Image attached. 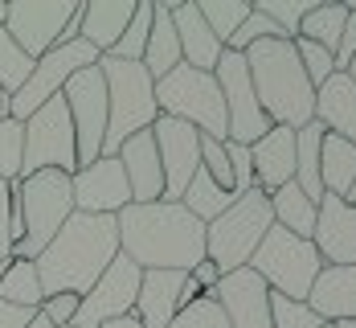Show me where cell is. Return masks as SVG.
Instances as JSON below:
<instances>
[{"instance_id":"1","label":"cell","mask_w":356,"mask_h":328,"mask_svg":"<svg viewBox=\"0 0 356 328\" xmlns=\"http://www.w3.org/2000/svg\"><path fill=\"white\" fill-rule=\"evenodd\" d=\"M119 255L140 271H193L205 263V221H197L180 201L127 205L119 214Z\"/></svg>"},{"instance_id":"2","label":"cell","mask_w":356,"mask_h":328,"mask_svg":"<svg viewBox=\"0 0 356 328\" xmlns=\"http://www.w3.org/2000/svg\"><path fill=\"white\" fill-rule=\"evenodd\" d=\"M119 255V221L99 214H78L54 234V242L37 255V279L45 295H86L95 279L107 271Z\"/></svg>"},{"instance_id":"3","label":"cell","mask_w":356,"mask_h":328,"mask_svg":"<svg viewBox=\"0 0 356 328\" xmlns=\"http://www.w3.org/2000/svg\"><path fill=\"white\" fill-rule=\"evenodd\" d=\"M242 58L250 66V82H254V95H258V107L266 111V119L275 127L299 132V127H307L316 119V86L303 74L295 41L266 37V41H254Z\"/></svg>"},{"instance_id":"4","label":"cell","mask_w":356,"mask_h":328,"mask_svg":"<svg viewBox=\"0 0 356 328\" xmlns=\"http://www.w3.org/2000/svg\"><path fill=\"white\" fill-rule=\"evenodd\" d=\"M99 70L107 78V140H103V156H115L123 140L147 132L160 107H156V82L147 78L140 62H119V58H99Z\"/></svg>"},{"instance_id":"5","label":"cell","mask_w":356,"mask_h":328,"mask_svg":"<svg viewBox=\"0 0 356 328\" xmlns=\"http://www.w3.org/2000/svg\"><path fill=\"white\" fill-rule=\"evenodd\" d=\"M270 226H275L270 197L254 185V189L242 193L221 218H213L205 226V258L213 263L221 275L242 271V267H250V258L262 247V238H266Z\"/></svg>"},{"instance_id":"6","label":"cell","mask_w":356,"mask_h":328,"mask_svg":"<svg viewBox=\"0 0 356 328\" xmlns=\"http://www.w3.org/2000/svg\"><path fill=\"white\" fill-rule=\"evenodd\" d=\"M17 197H21V214H25V238L13 242V258L37 263V255L54 242V234L74 214V177L58 173V169H41L33 177L17 181Z\"/></svg>"},{"instance_id":"7","label":"cell","mask_w":356,"mask_h":328,"mask_svg":"<svg viewBox=\"0 0 356 328\" xmlns=\"http://www.w3.org/2000/svg\"><path fill=\"white\" fill-rule=\"evenodd\" d=\"M156 107H160V115L197 127V132L209 136V140H221V144H225V136H229L221 86H217L213 74H205V70L177 66L172 74H164V78L156 82Z\"/></svg>"},{"instance_id":"8","label":"cell","mask_w":356,"mask_h":328,"mask_svg":"<svg viewBox=\"0 0 356 328\" xmlns=\"http://www.w3.org/2000/svg\"><path fill=\"white\" fill-rule=\"evenodd\" d=\"M250 271L275 295L307 304L312 283L320 279V271H323V258L312 238H295V234H286L283 226H270L266 238H262V247L250 258Z\"/></svg>"},{"instance_id":"9","label":"cell","mask_w":356,"mask_h":328,"mask_svg":"<svg viewBox=\"0 0 356 328\" xmlns=\"http://www.w3.org/2000/svg\"><path fill=\"white\" fill-rule=\"evenodd\" d=\"M25 144H21V177H33L41 169H58V173H78V148H74V123L66 99H49L45 107H37L25 123Z\"/></svg>"},{"instance_id":"10","label":"cell","mask_w":356,"mask_h":328,"mask_svg":"<svg viewBox=\"0 0 356 328\" xmlns=\"http://www.w3.org/2000/svg\"><path fill=\"white\" fill-rule=\"evenodd\" d=\"M62 99H66V111H70L74 123V148H78V169L82 164H95L103 156V140H107V78L95 66L78 70L62 86Z\"/></svg>"},{"instance_id":"11","label":"cell","mask_w":356,"mask_h":328,"mask_svg":"<svg viewBox=\"0 0 356 328\" xmlns=\"http://www.w3.org/2000/svg\"><path fill=\"white\" fill-rule=\"evenodd\" d=\"M95 62H99V54H95L82 37L62 41V45H54L49 54H41V58L33 62V74L25 78V86L13 95V119L25 123L37 107H45L49 99L62 95V86L70 82L74 74L86 70V66H95Z\"/></svg>"},{"instance_id":"12","label":"cell","mask_w":356,"mask_h":328,"mask_svg":"<svg viewBox=\"0 0 356 328\" xmlns=\"http://www.w3.org/2000/svg\"><path fill=\"white\" fill-rule=\"evenodd\" d=\"M213 78L221 86V99H225V123H229V144H258L275 123L266 119V111L258 107V95H254V82H250V66L242 54L225 49L221 62L213 66Z\"/></svg>"},{"instance_id":"13","label":"cell","mask_w":356,"mask_h":328,"mask_svg":"<svg viewBox=\"0 0 356 328\" xmlns=\"http://www.w3.org/2000/svg\"><path fill=\"white\" fill-rule=\"evenodd\" d=\"M140 279L143 271L131 263L127 255H115L107 271L95 279V288L78 299V316L70 328H103L119 316H131L136 295H140Z\"/></svg>"},{"instance_id":"14","label":"cell","mask_w":356,"mask_h":328,"mask_svg":"<svg viewBox=\"0 0 356 328\" xmlns=\"http://www.w3.org/2000/svg\"><path fill=\"white\" fill-rule=\"evenodd\" d=\"M78 4L82 0H13L4 13V33L37 62L41 54H49L62 41V29Z\"/></svg>"},{"instance_id":"15","label":"cell","mask_w":356,"mask_h":328,"mask_svg":"<svg viewBox=\"0 0 356 328\" xmlns=\"http://www.w3.org/2000/svg\"><path fill=\"white\" fill-rule=\"evenodd\" d=\"M152 140H156L160 169H164V201H180L188 181L201 169V132L180 123V119L160 115L152 123Z\"/></svg>"},{"instance_id":"16","label":"cell","mask_w":356,"mask_h":328,"mask_svg":"<svg viewBox=\"0 0 356 328\" xmlns=\"http://www.w3.org/2000/svg\"><path fill=\"white\" fill-rule=\"evenodd\" d=\"M127 205H131V189H127L119 156H99L95 164H82L74 173V210L78 214L119 218Z\"/></svg>"},{"instance_id":"17","label":"cell","mask_w":356,"mask_h":328,"mask_svg":"<svg viewBox=\"0 0 356 328\" xmlns=\"http://www.w3.org/2000/svg\"><path fill=\"white\" fill-rule=\"evenodd\" d=\"M209 295L217 299V308L225 312V325L229 328H270V288L250 267L221 275V283Z\"/></svg>"},{"instance_id":"18","label":"cell","mask_w":356,"mask_h":328,"mask_svg":"<svg viewBox=\"0 0 356 328\" xmlns=\"http://www.w3.org/2000/svg\"><path fill=\"white\" fill-rule=\"evenodd\" d=\"M312 242L320 251L323 267H353L356 263V205H348L344 197L323 193Z\"/></svg>"},{"instance_id":"19","label":"cell","mask_w":356,"mask_h":328,"mask_svg":"<svg viewBox=\"0 0 356 328\" xmlns=\"http://www.w3.org/2000/svg\"><path fill=\"white\" fill-rule=\"evenodd\" d=\"M115 156H119L127 189H131V205L164 201V169H160V152H156V140H152V127L131 136V140H123V148Z\"/></svg>"},{"instance_id":"20","label":"cell","mask_w":356,"mask_h":328,"mask_svg":"<svg viewBox=\"0 0 356 328\" xmlns=\"http://www.w3.org/2000/svg\"><path fill=\"white\" fill-rule=\"evenodd\" d=\"M168 8H172V25H177V37H180L184 66L213 74V66L221 62V54H225V45L217 41L213 29L205 25V17L197 13V0H168Z\"/></svg>"},{"instance_id":"21","label":"cell","mask_w":356,"mask_h":328,"mask_svg":"<svg viewBox=\"0 0 356 328\" xmlns=\"http://www.w3.org/2000/svg\"><path fill=\"white\" fill-rule=\"evenodd\" d=\"M250 164H254V185L270 197L275 189L295 181V132L291 127H270L258 144H250Z\"/></svg>"},{"instance_id":"22","label":"cell","mask_w":356,"mask_h":328,"mask_svg":"<svg viewBox=\"0 0 356 328\" xmlns=\"http://www.w3.org/2000/svg\"><path fill=\"white\" fill-rule=\"evenodd\" d=\"M184 279H188L184 271H143L131 316L143 328H168L172 316L180 312V288H184Z\"/></svg>"},{"instance_id":"23","label":"cell","mask_w":356,"mask_h":328,"mask_svg":"<svg viewBox=\"0 0 356 328\" xmlns=\"http://www.w3.org/2000/svg\"><path fill=\"white\" fill-rule=\"evenodd\" d=\"M307 308L323 325H344L356 320V263L353 267H323L320 279L312 283Z\"/></svg>"},{"instance_id":"24","label":"cell","mask_w":356,"mask_h":328,"mask_svg":"<svg viewBox=\"0 0 356 328\" xmlns=\"http://www.w3.org/2000/svg\"><path fill=\"white\" fill-rule=\"evenodd\" d=\"M316 123L327 136L356 144V82L344 70H336L316 91Z\"/></svg>"},{"instance_id":"25","label":"cell","mask_w":356,"mask_h":328,"mask_svg":"<svg viewBox=\"0 0 356 328\" xmlns=\"http://www.w3.org/2000/svg\"><path fill=\"white\" fill-rule=\"evenodd\" d=\"M136 4H140V0H90V4H82L78 37H82L99 58H107L111 49H115V41L123 37L127 21L136 17Z\"/></svg>"},{"instance_id":"26","label":"cell","mask_w":356,"mask_h":328,"mask_svg":"<svg viewBox=\"0 0 356 328\" xmlns=\"http://www.w3.org/2000/svg\"><path fill=\"white\" fill-rule=\"evenodd\" d=\"M143 70L152 82H160L164 74H172L177 66H184L180 58V37L172 25V8L168 0H156V13H152V33H147V49H143Z\"/></svg>"},{"instance_id":"27","label":"cell","mask_w":356,"mask_h":328,"mask_svg":"<svg viewBox=\"0 0 356 328\" xmlns=\"http://www.w3.org/2000/svg\"><path fill=\"white\" fill-rule=\"evenodd\" d=\"M270 214H275V226H283L286 234L312 238V234H316V218H320V205L291 181V185H283V189L270 193Z\"/></svg>"},{"instance_id":"28","label":"cell","mask_w":356,"mask_h":328,"mask_svg":"<svg viewBox=\"0 0 356 328\" xmlns=\"http://www.w3.org/2000/svg\"><path fill=\"white\" fill-rule=\"evenodd\" d=\"M320 181L323 193L332 197H348L356 181V144L340 140V136H323L320 144Z\"/></svg>"},{"instance_id":"29","label":"cell","mask_w":356,"mask_h":328,"mask_svg":"<svg viewBox=\"0 0 356 328\" xmlns=\"http://www.w3.org/2000/svg\"><path fill=\"white\" fill-rule=\"evenodd\" d=\"M323 132L320 123L312 119L307 127H299L295 132V185L320 205L323 201V181H320V144H323Z\"/></svg>"},{"instance_id":"30","label":"cell","mask_w":356,"mask_h":328,"mask_svg":"<svg viewBox=\"0 0 356 328\" xmlns=\"http://www.w3.org/2000/svg\"><path fill=\"white\" fill-rule=\"evenodd\" d=\"M41 299H45V292H41V279H37V263H29V258H8L4 263V275H0V304L37 312Z\"/></svg>"},{"instance_id":"31","label":"cell","mask_w":356,"mask_h":328,"mask_svg":"<svg viewBox=\"0 0 356 328\" xmlns=\"http://www.w3.org/2000/svg\"><path fill=\"white\" fill-rule=\"evenodd\" d=\"M234 201H238V197H234V193H225V189H221V185L205 173V169H197V177L188 181L184 197H180V205H184V210H188L197 221H205V226H209L213 218H221Z\"/></svg>"},{"instance_id":"32","label":"cell","mask_w":356,"mask_h":328,"mask_svg":"<svg viewBox=\"0 0 356 328\" xmlns=\"http://www.w3.org/2000/svg\"><path fill=\"white\" fill-rule=\"evenodd\" d=\"M344 21H348V4H316L303 17L299 37H307V41H316V45L336 54L340 49V37H344Z\"/></svg>"},{"instance_id":"33","label":"cell","mask_w":356,"mask_h":328,"mask_svg":"<svg viewBox=\"0 0 356 328\" xmlns=\"http://www.w3.org/2000/svg\"><path fill=\"white\" fill-rule=\"evenodd\" d=\"M250 8H254V4H246V0H197V13L205 17V25L213 29V37L221 45H229V37L242 29V21L250 17Z\"/></svg>"},{"instance_id":"34","label":"cell","mask_w":356,"mask_h":328,"mask_svg":"<svg viewBox=\"0 0 356 328\" xmlns=\"http://www.w3.org/2000/svg\"><path fill=\"white\" fill-rule=\"evenodd\" d=\"M152 13H156V0H140L136 4V17L127 21L123 37L115 41L107 58H119V62H143V49H147V33H152Z\"/></svg>"},{"instance_id":"35","label":"cell","mask_w":356,"mask_h":328,"mask_svg":"<svg viewBox=\"0 0 356 328\" xmlns=\"http://www.w3.org/2000/svg\"><path fill=\"white\" fill-rule=\"evenodd\" d=\"M33 74V58L13 41V37L4 33V25H0V95H17L21 86H25V78Z\"/></svg>"},{"instance_id":"36","label":"cell","mask_w":356,"mask_h":328,"mask_svg":"<svg viewBox=\"0 0 356 328\" xmlns=\"http://www.w3.org/2000/svg\"><path fill=\"white\" fill-rule=\"evenodd\" d=\"M262 17H270L279 29H283L286 41H295L299 37V25H303V17L316 8V0H258L254 4Z\"/></svg>"},{"instance_id":"37","label":"cell","mask_w":356,"mask_h":328,"mask_svg":"<svg viewBox=\"0 0 356 328\" xmlns=\"http://www.w3.org/2000/svg\"><path fill=\"white\" fill-rule=\"evenodd\" d=\"M295 54H299V62H303V74H307V82L320 91L323 82L336 74V54L332 49H323L316 41H307V37H295Z\"/></svg>"},{"instance_id":"38","label":"cell","mask_w":356,"mask_h":328,"mask_svg":"<svg viewBox=\"0 0 356 328\" xmlns=\"http://www.w3.org/2000/svg\"><path fill=\"white\" fill-rule=\"evenodd\" d=\"M21 144H25V132L17 119H0V181L13 185L21 181Z\"/></svg>"},{"instance_id":"39","label":"cell","mask_w":356,"mask_h":328,"mask_svg":"<svg viewBox=\"0 0 356 328\" xmlns=\"http://www.w3.org/2000/svg\"><path fill=\"white\" fill-rule=\"evenodd\" d=\"M270 328H323V320L303 299H286V295L270 292Z\"/></svg>"},{"instance_id":"40","label":"cell","mask_w":356,"mask_h":328,"mask_svg":"<svg viewBox=\"0 0 356 328\" xmlns=\"http://www.w3.org/2000/svg\"><path fill=\"white\" fill-rule=\"evenodd\" d=\"M168 328H229V325H225V312L217 308L213 295H201V299H193L188 308H180Z\"/></svg>"},{"instance_id":"41","label":"cell","mask_w":356,"mask_h":328,"mask_svg":"<svg viewBox=\"0 0 356 328\" xmlns=\"http://www.w3.org/2000/svg\"><path fill=\"white\" fill-rule=\"evenodd\" d=\"M266 37H279V41H286L283 29H279V25H275L270 17H262L258 8H250V17L242 21V29L229 37V45H225V49H234V54H246L254 41H266Z\"/></svg>"},{"instance_id":"42","label":"cell","mask_w":356,"mask_h":328,"mask_svg":"<svg viewBox=\"0 0 356 328\" xmlns=\"http://www.w3.org/2000/svg\"><path fill=\"white\" fill-rule=\"evenodd\" d=\"M201 169H205L225 193H234V169H229V156H225V144H221V140L201 136ZM234 197H238V193H234Z\"/></svg>"},{"instance_id":"43","label":"cell","mask_w":356,"mask_h":328,"mask_svg":"<svg viewBox=\"0 0 356 328\" xmlns=\"http://www.w3.org/2000/svg\"><path fill=\"white\" fill-rule=\"evenodd\" d=\"M78 299H82V295H74V292L45 295L37 312H41V316H45V320H49L54 328H70V325H74V316H78Z\"/></svg>"},{"instance_id":"44","label":"cell","mask_w":356,"mask_h":328,"mask_svg":"<svg viewBox=\"0 0 356 328\" xmlns=\"http://www.w3.org/2000/svg\"><path fill=\"white\" fill-rule=\"evenodd\" d=\"M225 156H229V169H234V193L242 197L254 189V164H250V148L242 144H229L225 140Z\"/></svg>"},{"instance_id":"45","label":"cell","mask_w":356,"mask_h":328,"mask_svg":"<svg viewBox=\"0 0 356 328\" xmlns=\"http://www.w3.org/2000/svg\"><path fill=\"white\" fill-rule=\"evenodd\" d=\"M353 54H356V8L348 4V21H344V37H340V49H336V70H344Z\"/></svg>"},{"instance_id":"46","label":"cell","mask_w":356,"mask_h":328,"mask_svg":"<svg viewBox=\"0 0 356 328\" xmlns=\"http://www.w3.org/2000/svg\"><path fill=\"white\" fill-rule=\"evenodd\" d=\"M8 197H13V189L0 181V263L13 258V238H8Z\"/></svg>"},{"instance_id":"47","label":"cell","mask_w":356,"mask_h":328,"mask_svg":"<svg viewBox=\"0 0 356 328\" xmlns=\"http://www.w3.org/2000/svg\"><path fill=\"white\" fill-rule=\"evenodd\" d=\"M188 275H193V283H197V288H201L205 295H209V292L217 288V283H221V271H217L209 258H205V263H197V267H193Z\"/></svg>"},{"instance_id":"48","label":"cell","mask_w":356,"mask_h":328,"mask_svg":"<svg viewBox=\"0 0 356 328\" xmlns=\"http://www.w3.org/2000/svg\"><path fill=\"white\" fill-rule=\"evenodd\" d=\"M37 312H25V308H13V304H0V328H29Z\"/></svg>"},{"instance_id":"49","label":"cell","mask_w":356,"mask_h":328,"mask_svg":"<svg viewBox=\"0 0 356 328\" xmlns=\"http://www.w3.org/2000/svg\"><path fill=\"white\" fill-rule=\"evenodd\" d=\"M103 328H143L136 316H119V320H111V325H103Z\"/></svg>"},{"instance_id":"50","label":"cell","mask_w":356,"mask_h":328,"mask_svg":"<svg viewBox=\"0 0 356 328\" xmlns=\"http://www.w3.org/2000/svg\"><path fill=\"white\" fill-rule=\"evenodd\" d=\"M29 328H54V325H49V320H45V316H41V312H37L33 320H29Z\"/></svg>"},{"instance_id":"51","label":"cell","mask_w":356,"mask_h":328,"mask_svg":"<svg viewBox=\"0 0 356 328\" xmlns=\"http://www.w3.org/2000/svg\"><path fill=\"white\" fill-rule=\"evenodd\" d=\"M344 74H348V78H353V82H356V54H353V58H348V66H344Z\"/></svg>"},{"instance_id":"52","label":"cell","mask_w":356,"mask_h":328,"mask_svg":"<svg viewBox=\"0 0 356 328\" xmlns=\"http://www.w3.org/2000/svg\"><path fill=\"white\" fill-rule=\"evenodd\" d=\"M348 205H356V181H353V189H348V197H344Z\"/></svg>"},{"instance_id":"53","label":"cell","mask_w":356,"mask_h":328,"mask_svg":"<svg viewBox=\"0 0 356 328\" xmlns=\"http://www.w3.org/2000/svg\"><path fill=\"white\" fill-rule=\"evenodd\" d=\"M4 13H8V4H4V0H0V25H4Z\"/></svg>"},{"instance_id":"54","label":"cell","mask_w":356,"mask_h":328,"mask_svg":"<svg viewBox=\"0 0 356 328\" xmlns=\"http://www.w3.org/2000/svg\"><path fill=\"white\" fill-rule=\"evenodd\" d=\"M332 328H356V320H344V325H332Z\"/></svg>"},{"instance_id":"55","label":"cell","mask_w":356,"mask_h":328,"mask_svg":"<svg viewBox=\"0 0 356 328\" xmlns=\"http://www.w3.org/2000/svg\"><path fill=\"white\" fill-rule=\"evenodd\" d=\"M0 275H4V263H0Z\"/></svg>"},{"instance_id":"56","label":"cell","mask_w":356,"mask_h":328,"mask_svg":"<svg viewBox=\"0 0 356 328\" xmlns=\"http://www.w3.org/2000/svg\"><path fill=\"white\" fill-rule=\"evenodd\" d=\"M323 328H332V325H323Z\"/></svg>"}]
</instances>
